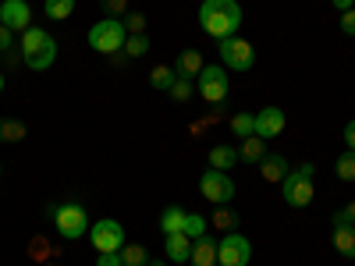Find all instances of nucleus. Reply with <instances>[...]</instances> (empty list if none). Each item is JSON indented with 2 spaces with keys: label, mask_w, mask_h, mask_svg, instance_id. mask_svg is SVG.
<instances>
[{
  "label": "nucleus",
  "mask_w": 355,
  "mask_h": 266,
  "mask_svg": "<svg viewBox=\"0 0 355 266\" xmlns=\"http://www.w3.org/2000/svg\"><path fill=\"white\" fill-rule=\"evenodd\" d=\"M199 25H202V33L214 36L217 43L227 39V36H239V28H242V4H239V0H202Z\"/></svg>",
  "instance_id": "1"
},
{
  "label": "nucleus",
  "mask_w": 355,
  "mask_h": 266,
  "mask_svg": "<svg viewBox=\"0 0 355 266\" xmlns=\"http://www.w3.org/2000/svg\"><path fill=\"white\" fill-rule=\"evenodd\" d=\"M18 53H21V64H25V68L46 71V68H53V61H57V43H53V36L46 33V28L28 25L25 33H21Z\"/></svg>",
  "instance_id": "2"
},
{
  "label": "nucleus",
  "mask_w": 355,
  "mask_h": 266,
  "mask_svg": "<svg viewBox=\"0 0 355 266\" xmlns=\"http://www.w3.org/2000/svg\"><path fill=\"white\" fill-rule=\"evenodd\" d=\"M313 174H316L313 163H299V167L288 170V177L281 181V199H284V206H291V210H306V206L313 202V195H316Z\"/></svg>",
  "instance_id": "3"
},
{
  "label": "nucleus",
  "mask_w": 355,
  "mask_h": 266,
  "mask_svg": "<svg viewBox=\"0 0 355 266\" xmlns=\"http://www.w3.org/2000/svg\"><path fill=\"white\" fill-rule=\"evenodd\" d=\"M50 217H53V227L64 242H75V238H85L89 234V213L82 202H61V206H50Z\"/></svg>",
  "instance_id": "4"
},
{
  "label": "nucleus",
  "mask_w": 355,
  "mask_h": 266,
  "mask_svg": "<svg viewBox=\"0 0 355 266\" xmlns=\"http://www.w3.org/2000/svg\"><path fill=\"white\" fill-rule=\"evenodd\" d=\"M89 46H93L96 53H117V50H125V39H128V28H125V21L121 18H103V21H96L93 28H89Z\"/></svg>",
  "instance_id": "5"
},
{
  "label": "nucleus",
  "mask_w": 355,
  "mask_h": 266,
  "mask_svg": "<svg viewBox=\"0 0 355 266\" xmlns=\"http://www.w3.org/2000/svg\"><path fill=\"white\" fill-rule=\"evenodd\" d=\"M196 93L206 103H224L231 93V78L224 64H202V71L196 75Z\"/></svg>",
  "instance_id": "6"
},
{
  "label": "nucleus",
  "mask_w": 355,
  "mask_h": 266,
  "mask_svg": "<svg viewBox=\"0 0 355 266\" xmlns=\"http://www.w3.org/2000/svg\"><path fill=\"white\" fill-rule=\"evenodd\" d=\"M217 53H220V64H224L227 71H249V68L256 64V50H252V43L242 39V36L220 39V43H217Z\"/></svg>",
  "instance_id": "7"
},
{
  "label": "nucleus",
  "mask_w": 355,
  "mask_h": 266,
  "mask_svg": "<svg viewBox=\"0 0 355 266\" xmlns=\"http://www.w3.org/2000/svg\"><path fill=\"white\" fill-rule=\"evenodd\" d=\"M199 192L206 202H214V206H227L234 202V181H231V174L227 170H202L199 177Z\"/></svg>",
  "instance_id": "8"
},
{
  "label": "nucleus",
  "mask_w": 355,
  "mask_h": 266,
  "mask_svg": "<svg viewBox=\"0 0 355 266\" xmlns=\"http://www.w3.org/2000/svg\"><path fill=\"white\" fill-rule=\"evenodd\" d=\"M252 259V242L239 231H227L217 242V266H249Z\"/></svg>",
  "instance_id": "9"
},
{
  "label": "nucleus",
  "mask_w": 355,
  "mask_h": 266,
  "mask_svg": "<svg viewBox=\"0 0 355 266\" xmlns=\"http://www.w3.org/2000/svg\"><path fill=\"white\" fill-rule=\"evenodd\" d=\"M128 242H125V227L117 224V220H96L93 224V249H96V256L100 252H121Z\"/></svg>",
  "instance_id": "10"
},
{
  "label": "nucleus",
  "mask_w": 355,
  "mask_h": 266,
  "mask_svg": "<svg viewBox=\"0 0 355 266\" xmlns=\"http://www.w3.org/2000/svg\"><path fill=\"white\" fill-rule=\"evenodd\" d=\"M0 21H4L11 33H25V28L33 25V8H28L25 0H4V4H0Z\"/></svg>",
  "instance_id": "11"
},
{
  "label": "nucleus",
  "mask_w": 355,
  "mask_h": 266,
  "mask_svg": "<svg viewBox=\"0 0 355 266\" xmlns=\"http://www.w3.org/2000/svg\"><path fill=\"white\" fill-rule=\"evenodd\" d=\"M284 125H288V117H284L281 107H263V110L256 114V132H252V135H259L263 142H266V139H277V135L284 132Z\"/></svg>",
  "instance_id": "12"
},
{
  "label": "nucleus",
  "mask_w": 355,
  "mask_h": 266,
  "mask_svg": "<svg viewBox=\"0 0 355 266\" xmlns=\"http://www.w3.org/2000/svg\"><path fill=\"white\" fill-rule=\"evenodd\" d=\"M331 238H334V249H338V256H345V259H355V224H348L345 217H341V210L331 217Z\"/></svg>",
  "instance_id": "13"
},
{
  "label": "nucleus",
  "mask_w": 355,
  "mask_h": 266,
  "mask_svg": "<svg viewBox=\"0 0 355 266\" xmlns=\"http://www.w3.org/2000/svg\"><path fill=\"white\" fill-rule=\"evenodd\" d=\"M164 256H167V263H192V238L182 231V234H164Z\"/></svg>",
  "instance_id": "14"
},
{
  "label": "nucleus",
  "mask_w": 355,
  "mask_h": 266,
  "mask_svg": "<svg viewBox=\"0 0 355 266\" xmlns=\"http://www.w3.org/2000/svg\"><path fill=\"white\" fill-rule=\"evenodd\" d=\"M288 170H291V163H288L281 153H266V157L259 160V174H263L266 185H281L284 177H288Z\"/></svg>",
  "instance_id": "15"
},
{
  "label": "nucleus",
  "mask_w": 355,
  "mask_h": 266,
  "mask_svg": "<svg viewBox=\"0 0 355 266\" xmlns=\"http://www.w3.org/2000/svg\"><path fill=\"white\" fill-rule=\"evenodd\" d=\"M192 266H217V242L210 234L192 242Z\"/></svg>",
  "instance_id": "16"
},
{
  "label": "nucleus",
  "mask_w": 355,
  "mask_h": 266,
  "mask_svg": "<svg viewBox=\"0 0 355 266\" xmlns=\"http://www.w3.org/2000/svg\"><path fill=\"white\" fill-rule=\"evenodd\" d=\"M239 160H242V153L234 150V145H214L210 150V167L214 170H231Z\"/></svg>",
  "instance_id": "17"
},
{
  "label": "nucleus",
  "mask_w": 355,
  "mask_h": 266,
  "mask_svg": "<svg viewBox=\"0 0 355 266\" xmlns=\"http://www.w3.org/2000/svg\"><path fill=\"white\" fill-rule=\"evenodd\" d=\"M174 71L185 75V78H196V75L202 71V53H199V50H182V53H178Z\"/></svg>",
  "instance_id": "18"
},
{
  "label": "nucleus",
  "mask_w": 355,
  "mask_h": 266,
  "mask_svg": "<svg viewBox=\"0 0 355 266\" xmlns=\"http://www.w3.org/2000/svg\"><path fill=\"white\" fill-rule=\"evenodd\" d=\"M185 210H182V206H167V210L160 213V231L164 234H182L185 231Z\"/></svg>",
  "instance_id": "19"
},
{
  "label": "nucleus",
  "mask_w": 355,
  "mask_h": 266,
  "mask_svg": "<svg viewBox=\"0 0 355 266\" xmlns=\"http://www.w3.org/2000/svg\"><path fill=\"white\" fill-rule=\"evenodd\" d=\"M28 135V128H25V121H18V117H0V142H21Z\"/></svg>",
  "instance_id": "20"
},
{
  "label": "nucleus",
  "mask_w": 355,
  "mask_h": 266,
  "mask_svg": "<svg viewBox=\"0 0 355 266\" xmlns=\"http://www.w3.org/2000/svg\"><path fill=\"white\" fill-rule=\"evenodd\" d=\"M239 153H242V160H245V163H259V160L266 157V142H263L259 135H249V139H242Z\"/></svg>",
  "instance_id": "21"
},
{
  "label": "nucleus",
  "mask_w": 355,
  "mask_h": 266,
  "mask_svg": "<svg viewBox=\"0 0 355 266\" xmlns=\"http://www.w3.org/2000/svg\"><path fill=\"white\" fill-rule=\"evenodd\" d=\"M174 78H178L174 64H157V68L150 71V85H153V89H164V93H171Z\"/></svg>",
  "instance_id": "22"
},
{
  "label": "nucleus",
  "mask_w": 355,
  "mask_h": 266,
  "mask_svg": "<svg viewBox=\"0 0 355 266\" xmlns=\"http://www.w3.org/2000/svg\"><path fill=\"white\" fill-rule=\"evenodd\" d=\"M231 132L239 135V139H249L252 132H256V114H245V110H239L231 117Z\"/></svg>",
  "instance_id": "23"
},
{
  "label": "nucleus",
  "mask_w": 355,
  "mask_h": 266,
  "mask_svg": "<svg viewBox=\"0 0 355 266\" xmlns=\"http://www.w3.org/2000/svg\"><path fill=\"white\" fill-rule=\"evenodd\" d=\"M43 11H46V18H53V21H64V18H71V11H75V0H46Z\"/></svg>",
  "instance_id": "24"
},
{
  "label": "nucleus",
  "mask_w": 355,
  "mask_h": 266,
  "mask_svg": "<svg viewBox=\"0 0 355 266\" xmlns=\"http://www.w3.org/2000/svg\"><path fill=\"white\" fill-rule=\"evenodd\" d=\"M57 252H61V249L50 245L46 238H40V234L28 242V259H36V263H43V259H50V256H57Z\"/></svg>",
  "instance_id": "25"
},
{
  "label": "nucleus",
  "mask_w": 355,
  "mask_h": 266,
  "mask_svg": "<svg viewBox=\"0 0 355 266\" xmlns=\"http://www.w3.org/2000/svg\"><path fill=\"white\" fill-rule=\"evenodd\" d=\"M192 93H196V78L178 75V78H174V85H171V96H174L178 103H189V100H192Z\"/></svg>",
  "instance_id": "26"
},
{
  "label": "nucleus",
  "mask_w": 355,
  "mask_h": 266,
  "mask_svg": "<svg viewBox=\"0 0 355 266\" xmlns=\"http://www.w3.org/2000/svg\"><path fill=\"white\" fill-rule=\"evenodd\" d=\"M146 263H150L146 245H125L121 249V266H146Z\"/></svg>",
  "instance_id": "27"
},
{
  "label": "nucleus",
  "mask_w": 355,
  "mask_h": 266,
  "mask_svg": "<svg viewBox=\"0 0 355 266\" xmlns=\"http://www.w3.org/2000/svg\"><path fill=\"white\" fill-rule=\"evenodd\" d=\"M334 174L341 177V181H355V153H352V150H345V153L338 157V163H334Z\"/></svg>",
  "instance_id": "28"
},
{
  "label": "nucleus",
  "mask_w": 355,
  "mask_h": 266,
  "mask_svg": "<svg viewBox=\"0 0 355 266\" xmlns=\"http://www.w3.org/2000/svg\"><path fill=\"white\" fill-rule=\"evenodd\" d=\"M121 21H125V28H128V36H146V21H150V18H146L142 11H128Z\"/></svg>",
  "instance_id": "29"
},
{
  "label": "nucleus",
  "mask_w": 355,
  "mask_h": 266,
  "mask_svg": "<svg viewBox=\"0 0 355 266\" xmlns=\"http://www.w3.org/2000/svg\"><path fill=\"white\" fill-rule=\"evenodd\" d=\"M185 234H189L192 242L202 238V234H206V217H202V213H189V217H185Z\"/></svg>",
  "instance_id": "30"
},
{
  "label": "nucleus",
  "mask_w": 355,
  "mask_h": 266,
  "mask_svg": "<svg viewBox=\"0 0 355 266\" xmlns=\"http://www.w3.org/2000/svg\"><path fill=\"white\" fill-rule=\"evenodd\" d=\"M214 224H217L220 231H234V227H239V213H231L227 206H217V213H214Z\"/></svg>",
  "instance_id": "31"
},
{
  "label": "nucleus",
  "mask_w": 355,
  "mask_h": 266,
  "mask_svg": "<svg viewBox=\"0 0 355 266\" xmlns=\"http://www.w3.org/2000/svg\"><path fill=\"white\" fill-rule=\"evenodd\" d=\"M150 50V36H128L125 39V57H142Z\"/></svg>",
  "instance_id": "32"
},
{
  "label": "nucleus",
  "mask_w": 355,
  "mask_h": 266,
  "mask_svg": "<svg viewBox=\"0 0 355 266\" xmlns=\"http://www.w3.org/2000/svg\"><path fill=\"white\" fill-rule=\"evenodd\" d=\"M100 4H103L107 18H125L128 15V0H100Z\"/></svg>",
  "instance_id": "33"
},
{
  "label": "nucleus",
  "mask_w": 355,
  "mask_h": 266,
  "mask_svg": "<svg viewBox=\"0 0 355 266\" xmlns=\"http://www.w3.org/2000/svg\"><path fill=\"white\" fill-rule=\"evenodd\" d=\"M11 50H15V33H11L4 21H0V57H8Z\"/></svg>",
  "instance_id": "34"
},
{
  "label": "nucleus",
  "mask_w": 355,
  "mask_h": 266,
  "mask_svg": "<svg viewBox=\"0 0 355 266\" xmlns=\"http://www.w3.org/2000/svg\"><path fill=\"white\" fill-rule=\"evenodd\" d=\"M341 33L345 36H355V8L352 11H341Z\"/></svg>",
  "instance_id": "35"
},
{
  "label": "nucleus",
  "mask_w": 355,
  "mask_h": 266,
  "mask_svg": "<svg viewBox=\"0 0 355 266\" xmlns=\"http://www.w3.org/2000/svg\"><path fill=\"white\" fill-rule=\"evenodd\" d=\"M96 266H121V252H100Z\"/></svg>",
  "instance_id": "36"
},
{
  "label": "nucleus",
  "mask_w": 355,
  "mask_h": 266,
  "mask_svg": "<svg viewBox=\"0 0 355 266\" xmlns=\"http://www.w3.org/2000/svg\"><path fill=\"white\" fill-rule=\"evenodd\" d=\"M345 145H348V150L355 153V117H352V121L345 125Z\"/></svg>",
  "instance_id": "37"
},
{
  "label": "nucleus",
  "mask_w": 355,
  "mask_h": 266,
  "mask_svg": "<svg viewBox=\"0 0 355 266\" xmlns=\"http://www.w3.org/2000/svg\"><path fill=\"white\" fill-rule=\"evenodd\" d=\"M341 217H345L348 224H355V199H352V202L345 206V210H341Z\"/></svg>",
  "instance_id": "38"
},
{
  "label": "nucleus",
  "mask_w": 355,
  "mask_h": 266,
  "mask_svg": "<svg viewBox=\"0 0 355 266\" xmlns=\"http://www.w3.org/2000/svg\"><path fill=\"white\" fill-rule=\"evenodd\" d=\"M331 4H334L338 11H352V8H355V0H331Z\"/></svg>",
  "instance_id": "39"
},
{
  "label": "nucleus",
  "mask_w": 355,
  "mask_h": 266,
  "mask_svg": "<svg viewBox=\"0 0 355 266\" xmlns=\"http://www.w3.org/2000/svg\"><path fill=\"white\" fill-rule=\"evenodd\" d=\"M146 266H167V263H160V259H150V263H146Z\"/></svg>",
  "instance_id": "40"
},
{
  "label": "nucleus",
  "mask_w": 355,
  "mask_h": 266,
  "mask_svg": "<svg viewBox=\"0 0 355 266\" xmlns=\"http://www.w3.org/2000/svg\"><path fill=\"white\" fill-rule=\"evenodd\" d=\"M0 93H4V71H0Z\"/></svg>",
  "instance_id": "41"
}]
</instances>
